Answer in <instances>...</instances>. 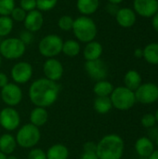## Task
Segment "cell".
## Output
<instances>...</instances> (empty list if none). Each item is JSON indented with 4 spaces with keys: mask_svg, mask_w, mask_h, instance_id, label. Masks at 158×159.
<instances>
[{
    "mask_svg": "<svg viewBox=\"0 0 158 159\" xmlns=\"http://www.w3.org/2000/svg\"><path fill=\"white\" fill-rule=\"evenodd\" d=\"M61 86L46 77L34 80L28 91L29 99L36 107H49L54 104L60 95Z\"/></svg>",
    "mask_w": 158,
    "mask_h": 159,
    "instance_id": "obj_1",
    "label": "cell"
},
{
    "mask_svg": "<svg viewBox=\"0 0 158 159\" xmlns=\"http://www.w3.org/2000/svg\"><path fill=\"white\" fill-rule=\"evenodd\" d=\"M125 143L117 134L103 136L97 143L96 153L99 159H121L124 155Z\"/></svg>",
    "mask_w": 158,
    "mask_h": 159,
    "instance_id": "obj_2",
    "label": "cell"
},
{
    "mask_svg": "<svg viewBox=\"0 0 158 159\" xmlns=\"http://www.w3.org/2000/svg\"><path fill=\"white\" fill-rule=\"evenodd\" d=\"M72 31L77 40L83 43L93 41L98 33L95 21L88 16H80L74 20Z\"/></svg>",
    "mask_w": 158,
    "mask_h": 159,
    "instance_id": "obj_3",
    "label": "cell"
},
{
    "mask_svg": "<svg viewBox=\"0 0 158 159\" xmlns=\"http://www.w3.org/2000/svg\"><path fill=\"white\" fill-rule=\"evenodd\" d=\"M113 107L119 111H128L131 109L136 103L134 91L126 88L125 86L114 89L110 95Z\"/></svg>",
    "mask_w": 158,
    "mask_h": 159,
    "instance_id": "obj_4",
    "label": "cell"
},
{
    "mask_svg": "<svg viewBox=\"0 0 158 159\" xmlns=\"http://www.w3.org/2000/svg\"><path fill=\"white\" fill-rule=\"evenodd\" d=\"M15 139L17 145L20 146L21 148H34L39 143L41 139V133L37 127L29 123L23 125L18 130Z\"/></svg>",
    "mask_w": 158,
    "mask_h": 159,
    "instance_id": "obj_5",
    "label": "cell"
},
{
    "mask_svg": "<svg viewBox=\"0 0 158 159\" xmlns=\"http://www.w3.org/2000/svg\"><path fill=\"white\" fill-rule=\"evenodd\" d=\"M26 45L16 37L5 38L0 43V55L7 60H17L23 56Z\"/></svg>",
    "mask_w": 158,
    "mask_h": 159,
    "instance_id": "obj_6",
    "label": "cell"
},
{
    "mask_svg": "<svg viewBox=\"0 0 158 159\" xmlns=\"http://www.w3.org/2000/svg\"><path fill=\"white\" fill-rule=\"evenodd\" d=\"M62 44L63 41L58 34H47L40 40L38 44V50L42 56L47 59L54 58L61 52Z\"/></svg>",
    "mask_w": 158,
    "mask_h": 159,
    "instance_id": "obj_7",
    "label": "cell"
},
{
    "mask_svg": "<svg viewBox=\"0 0 158 159\" xmlns=\"http://www.w3.org/2000/svg\"><path fill=\"white\" fill-rule=\"evenodd\" d=\"M136 102L142 104H152L158 101V85L148 82L142 84L135 91Z\"/></svg>",
    "mask_w": 158,
    "mask_h": 159,
    "instance_id": "obj_8",
    "label": "cell"
},
{
    "mask_svg": "<svg viewBox=\"0 0 158 159\" xmlns=\"http://www.w3.org/2000/svg\"><path fill=\"white\" fill-rule=\"evenodd\" d=\"M22 90L16 83H8L1 89V99L9 107L16 106L22 101Z\"/></svg>",
    "mask_w": 158,
    "mask_h": 159,
    "instance_id": "obj_9",
    "label": "cell"
},
{
    "mask_svg": "<svg viewBox=\"0 0 158 159\" xmlns=\"http://www.w3.org/2000/svg\"><path fill=\"white\" fill-rule=\"evenodd\" d=\"M20 116L19 112L13 107H6L0 112V126L7 130L13 131L19 128Z\"/></svg>",
    "mask_w": 158,
    "mask_h": 159,
    "instance_id": "obj_10",
    "label": "cell"
},
{
    "mask_svg": "<svg viewBox=\"0 0 158 159\" xmlns=\"http://www.w3.org/2000/svg\"><path fill=\"white\" fill-rule=\"evenodd\" d=\"M85 70L88 75L96 82L105 80L108 75V67L106 63L101 59L87 61L85 63Z\"/></svg>",
    "mask_w": 158,
    "mask_h": 159,
    "instance_id": "obj_11",
    "label": "cell"
},
{
    "mask_svg": "<svg viewBox=\"0 0 158 159\" xmlns=\"http://www.w3.org/2000/svg\"><path fill=\"white\" fill-rule=\"evenodd\" d=\"M10 75L16 84H25L32 78L33 66L27 61L17 62L11 68Z\"/></svg>",
    "mask_w": 158,
    "mask_h": 159,
    "instance_id": "obj_12",
    "label": "cell"
},
{
    "mask_svg": "<svg viewBox=\"0 0 158 159\" xmlns=\"http://www.w3.org/2000/svg\"><path fill=\"white\" fill-rule=\"evenodd\" d=\"M43 72L46 78L57 82L63 75V66L59 60L49 58L43 64Z\"/></svg>",
    "mask_w": 158,
    "mask_h": 159,
    "instance_id": "obj_13",
    "label": "cell"
},
{
    "mask_svg": "<svg viewBox=\"0 0 158 159\" xmlns=\"http://www.w3.org/2000/svg\"><path fill=\"white\" fill-rule=\"evenodd\" d=\"M133 7L136 14L143 18H152L158 11L157 0H134Z\"/></svg>",
    "mask_w": 158,
    "mask_h": 159,
    "instance_id": "obj_14",
    "label": "cell"
},
{
    "mask_svg": "<svg viewBox=\"0 0 158 159\" xmlns=\"http://www.w3.org/2000/svg\"><path fill=\"white\" fill-rule=\"evenodd\" d=\"M23 22H24V27L27 31L31 33L37 32L42 28L44 23L43 14L38 9L29 11L27 12Z\"/></svg>",
    "mask_w": 158,
    "mask_h": 159,
    "instance_id": "obj_15",
    "label": "cell"
},
{
    "mask_svg": "<svg viewBox=\"0 0 158 159\" xmlns=\"http://www.w3.org/2000/svg\"><path fill=\"white\" fill-rule=\"evenodd\" d=\"M115 20L118 25L121 27L129 28L135 24L137 20V14L133 9L129 7H122L119 8L115 14Z\"/></svg>",
    "mask_w": 158,
    "mask_h": 159,
    "instance_id": "obj_16",
    "label": "cell"
},
{
    "mask_svg": "<svg viewBox=\"0 0 158 159\" xmlns=\"http://www.w3.org/2000/svg\"><path fill=\"white\" fill-rule=\"evenodd\" d=\"M135 151L140 157H149L155 151L153 141L146 136L139 138L135 143Z\"/></svg>",
    "mask_w": 158,
    "mask_h": 159,
    "instance_id": "obj_17",
    "label": "cell"
},
{
    "mask_svg": "<svg viewBox=\"0 0 158 159\" xmlns=\"http://www.w3.org/2000/svg\"><path fill=\"white\" fill-rule=\"evenodd\" d=\"M103 48L100 42L98 41H90L88 43H87L83 54H84V58L87 61H94V60H98L101 59V56L102 54Z\"/></svg>",
    "mask_w": 158,
    "mask_h": 159,
    "instance_id": "obj_18",
    "label": "cell"
},
{
    "mask_svg": "<svg viewBox=\"0 0 158 159\" xmlns=\"http://www.w3.org/2000/svg\"><path fill=\"white\" fill-rule=\"evenodd\" d=\"M100 6V0H77L76 7L82 16H90L94 14Z\"/></svg>",
    "mask_w": 158,
    "mask_h": 159,
    "instance_id": "obj_19",
    "label": "cell"
},
{
    "mask_svg": "<svg viewBox=\"0 0 158 159\" xmlns=\"http://www.w3.org/2000/svg\"><path fill=\"white\" fill-rule=\"evenodd\" d=\"M125 87L132 91H135L142 84V79L141 74L136 70H129L124 76Z\"/></svg>",
    "mask_w": 158,
    "mask_h": 159,
    "instance_id": "obj_20",
    "label": "cell"
},
{
    "mask_svg": "<svg viewBox=\"0 0 158 159\" xmlns=\"http://www.w3.org/2000/svg\"><path fill=\"white\" fill-rule=\"evenodd\" d=\"M17 147V142L13 135L5 133L0 137V152L6 156L12 155Z\"/></svg>",
    "mask_w": 158,
    "mask_h": 159,
    "instance_id": "obj_21",
    "label": "cell"
},
{
    "mask_svg": "<svg viewBox=\"0 0 158 159\" xmlns=\"http://www.w3.org/2000/svg\"><path fill=\"white\" fill-rule=\"evenodd\" d=\"M47 111L43 107H35L30 114V123L37 128L44 126L47 122Z\"/></svg>",
    "mask_w": 158,
    "mask_h": 159,
    "instance_id": "obj_22",
    "label": "cell"
},
{
    "mask_svg": "<svg viewBox=\"0 0 158 159\" xmlns=\"http://www.w3.org/2000/svg\"><path fill=\"white\" fill-rule=\"evenodd\" d=\"M47 159H68L69 149L61 143H56L50 146L47 153Z\"/></svg>",
    "mask_w": 158,
    "mask_h": 159,
    "instance_id": "obj_23",
    "label": "cell"
},
{
    "mask_svg": "<svg viewBox=\"0 0 158 159\" xmlns=\"http://www.w3.org/2000/svg\"><path fill=\"white\" fill-rule=\"evenodd\" d=\"M143 59L150 64L158 65V43L148 44L143 48Z\"/></svg>",
    "mask_w": 158,
    "mask_h": 159,
    "instance_id": "obj_24",
    "label": "cell"
},
{
    "mask_svg": "<svg viewBox=\"0 0 158 159\" xmlns=\"http://www.w3.org/2000/svg\"><path fill=\"white\" fill-rule=\"evenodd\" d=\"M114 89L115 88L111 82L107 80H101L95 83L93 91L97 97H110Z\"/></svg>",
    "mask_w": 158,
    "mask_h": 159,
    "instance_id": "obj_25",
    "label": "cell"
},
{
    "mask_svg": "<svg viewBox=\"0 0 158 159\" xmlns=\"http://www.w3.org/2000/svg\"><path fill=\"white\" fill-rule=\"evenodd\" d=\"M93 108L100 115L108 114L113 108L110 97H97L94 101Z\"/></svg>",
    "mask_w": 158,
    "mask_h": 159,
    "instance_id": "obj_26",
    "label": "cell"
},
{
    "mask_svg": "<svg viewBox=\"0 0 158 159\" xmlns=\"http://www.w3.org/2000/svg\"><path fill=\"white\" fill-rule=\"evenodd\" d=\"M81 51V47L79 42L74 40V39H69L63 42L62 44V49L61 52L67 56V57H75L77 56Z\"/></svg>",
    "mask_w": 158,
    "mask_h": 159,
    "instance_id": "obj_27",
    "label": "cell"
},
{
    "mask_svg": "<svg viewBox=\"0 0 158 159\" xmlns=\"http://www.w3.org/2000/svg\"><path fill=\"white\" fill-rule=\"evenodd\" d=\"M97 143L93 142H88L83 146V152L80 155L79 159H99L97 153Z\"/></svg>",
    "mask_w": 158,
    "mask_h": 159,
    "instance_id": "obj_28",
    "label": "cell"
},
{
    "mask_svg": "<svg viewBox=\"0 0 158 159\" xmlns=\"http://www.w3.org/2000/svg\"><path fill=\"white\" fill-rule=\"evenodd\" d=\"M14 21L9 16H0V37L7 36L13 29Z\"/></svg>",
    "mask_w": 158,
    "mask_h": 159,
    "instance_id": "obj_29",
    "label": "cell"
},
{
    "mask_svg": "<svg viewBox=\"0 0 158 159\" xmlns=\"http://www.w3.org/2000/svg\"><path fill=\"white\" fill-rule=\"evenodd\" d=\"M74 25V19L71 16L68 15H63L61 16L59 20H58V26L61 31L68 32L73 29Z\"/></svg>",
    "mask_w": 158,
    "mask_h": 159,
    "instance_id": "obj_30",
    "label": "cell"
},
{
    "mask_svg": "<svg viewBox=\"0 0 158 159\" xmlns=\"http://www.w3.org/2000/svg\"><path fill=\"white\" fill-rule=\"evenodd\" d=\"M15 7V0H0V16H9Z\"/></svg>",
    "mask_w": 158,
    "mask_h": 159,
    "instance_id": "obj_31",
    "label": "cell"
},
{
    "mask_svg": "<svg viewBox=\"0 0 158 159\" xmlns=\"http://www.w3.org/2000/svg\"><path fill=\"white\" fill-rule=\"evenodd\" d=\"M58 0H36V8L39 11H49L53 9Z\"/></svg>",
    "mask_w": 158,
    "mask_h": 159,
    "instance_id": "obj_32",
    "label": "cell"
},
{
    "mask_svg": "<svg viewBox=\"0 0 158 159\" xmlns=\"http://www.w3.org/2000/svg\"><path fill=\"white\" fill-rule=\"evenodd\" d=\"M141 124H142V126L144 129H147L156 127V120L155 115L154 114H151V113H148V114L143 115L142 117V119H141Z\"/></svg>",
    "mask_w": 158,
    "mask_h": 159,
    "instance_id": "obj_33",
    "label": "cell"
},
{
    "mask_svg": "<svg viewBox=\"0 0 158 159\" xmlns=\"http://www.w3.org/2000/svg\"><path fill=\"white\" fill-rule=\"evenodd\" d=\"M27 12L24 11L20 7H15L10 13V18L13 21L16 22H22L25 20Z\"/></svg>",
    "mask_w": 158,
    "mask_h": 159,
    "instance_id": "obj_34",
    "label": "cell"
},
{
    "mask_svg": "<svg viewBox=\"0 0 158 159\" xmlns=\"http://www.w3.org/2000/svg\"><path fill=\"white\" fill-rule=\"evenodd\" d=\"M20 7L26 12L34 10L36 8V0H20Z\"/></svg>",
    "mask_w": 158,
    "mask_h": 159,
    "instance_id": "obj_35",
    "label": "cell"
},
{
    "mask_svg": "<svg viewBox=\"0 0 158 159\" xmlns=\"http://www.w3.org/2000/svg\"><path fill=\"white\" fill-rule=\"evenodd\" d=\"M28 159H47V155L45 151L40 148L32 149L28 154Z\"/></svg>",
    "mask_w": 158,
    "mask_h": 159,
    "instance_id": "obj_36",
    "label": "cell"
},
{
    "mask_svg": "<svg viewBox=\"0 0 158 159\" xmlns=\"http://www.w3.org/2000/svg\"><path fill=\"white\" fill-rule=\"evenodd\" d=\"M25 45H28V44H30L31 42H33V40H34V35H33V34L31 33V32H29V31H23V32H21L20 34V37H19Z\"/></svg>",
    "mask_w": 158,
    "mask_h": 159,
    "instance_id": "obj_37",
    "label": "cell"
},
{
    "mask_svg": "<svg viewBox=\"0 0 158 159\" xmlns=\"http://www.w3.org/2000/svg\"><path fill=\"white\" fill-rule=\"evenodd\" d=\"M117 6H118V5H115V4L109 3V4L107 5V11H108L111 15H115V14L117 13V11H118V9H119V7H118Z\"/></svg>",
    "mask_w": 158,
    "mask_h": 159,
    "instance_id": "obj_38",
    "label": "cell"
},
{
    "mask_svg": "<svg viewBox=\"0 0 158 159\" xmlns=\"http://www.w3.org/2000/svg\"><path fill=\"white\" fill-rule=\"evenodd\" d=\"M8 84V77L5 73L0 72V89H3L6 85Z\"/></svg>",
    "mask_w": 158,
    "mask_h": 159,
    "instance_id": "obj_39",
    "label": "cell"
},
{
    "mask_svg": "<svg viewBox=\"0 0 158 159\" xmlns=\"http://www.w3.org/2000/svg\"><path fill=\"white\" fill-rule=\"evenodd\" d=\"M152 26L155 31L158 32V11L152 17Z\"/></svg>",
    "mask_w": 158,
    "mask_h": 159,
    "instance_id": "obj_40",
    "label": "cell"
},
{
    "mask_svg": "<svg viewBox=\"0 0 158 159\" xmlns=\"http://www.w3.org/2000/svg\"><path fill=\"white\" fill-rule=\"evenodd\" d=\"M134 56L137 58V59H141V58H143V49L142 48H136L134 50Z\"/></svg>",
    "mask_w": 158,
    "mask_h": 159,
    "instance_id": "obj_41",
    "label": "cell"
},
{
    "mask_svg": "<svg viewBox=\"0 0 158 159\" xmlns=\"http://www.w3.org/2000/svg\"><path fill=\"white\" fill-rule=\"evenodd\" d=\"M149 159H158V150H155L149 157Z\"/></svg>",
    "mask_w": 158,
    "mask_h": 159,
    "instance_id": "obj_42",
    "label": "cell"
},
{
    "mask_svg": "<svg viewBox=\"0 0 158 159\" xmlns=\"http://www.w3.org/2000/svg\"><path fill=\"white\" fill-rule=\"evenodd\" d=\"M109 1V3H111V4H115V5H119L120 3H122L124 0H108Z\"/></svg>",
    "mask_w": 158,
    "mask_h": 159,
    "instance_id": "obj_43",
    "label": "cell"
},
{
    "mask_svg": "<svg viewBox=\"0 0 158 159\" xmlns=\"http://www.w3.org/2000/svg\"><path fill=\"white\" fill-rule=\"evenodd\" d=\"M7 156H6V155L3 154L2 152H0V159H7Z\"/></svg>",
    "mask_w": 158,
    "mask_h": 159,
    "instance_id": "obj_44",
    "label": "cell"
},
{
    "mask_svg": "<svg viewBox=\"0 0 158 159\" xmlns=\"http://www.w3.org/2000/svg\"><path fill=\"white\" fill-rule=\"evenodd\" d=\"M7 159H18V157H15V156L9 155L8 157H7Z\"/></svg>",
    "mask_w": 158,
    "mask_h": 159,
    "instance_id": "obj_45",
    "label": "cell"
},
{
    "mask_svg": "<svg viewBox=\"0 0 158 159\" xmlns=\"http://www.w3.org/2000/svg\"><path fill=\"white\" fill-rule=\"evenodd\" d=\"M155 116H156V123H158V109L156 110V112L155 113Z\"/></svg>",
    "mask_w": 158,
    "mask_h": 159,
    "instance_id": "obj_46",
    "label": "cell"
},
{
    "mask_svg": "<svg viewBox=\"0 0 158 159\" xmlns=\"http://www.w3.org/2000/svg\"><path fill=\"white\" fill-rule=\"evenodd\" d=\"M156 144H157V146H158V135H157V137L156 138Z\"/></svg>",
    "mask_w": 158,
    "mask_h": 159,
    "instance_id": "obj_47",
    "label": "cell"
},
{
    "mask_svg": "<svg viewBox=\"0 0 158 159\" xmlns=\"http://www.w3.org/2000/svg\"><path fill=\"white\" fill-rule=\"evenodd\" d=\"M1 64H2V57L0 55V66H1Z\"/></svg>",
    "mask_w": 158,
    "mask_h": 159,
    "instance_id": "obj_48",
    "label": "cell"
},
{
    "mask_svg": "<svg viewBox=\"0 0 158 159\" xmlns=\"http://www.w3.org/2000/svg\"><path fill=\"white\" fill-rule=\"evenodd\" d=\"M140 159H149V157H140Z\"/></svg>",
    "mask_w": 158,
    "mask_h": 159,
    "instance_id": "obj_49",
    "label": "cell"
},
{
    "mask_svg": "<svg viewBox=\"0 0 158 159\" xmlns=\"http://www.w3.org/2000/svg\"><path fill=\"white\" fill-rule=\"evenodd\" d=\"M1 41H2V40H1V37H0V43H1Z\"/></svg>",
    "mask_w": 158,
    "mask_h": 159,
    "instance_id": "obj_50",
    "label": "cell"
},
{
    "mask_svg": "<svg viewBox=\"0 0 158 159\" xmlns=\"http://www.w3.org/2000/svg\"><path fill=\"white\" fill-rule=\"evenodd\" d=\"M157 4H158V0H157Z\"/></svg>",
    "mask_w": 158,
    "mask_h": 159,
    "instance_id": "obj_51",
    "label": "cell"
}]
</instances>
